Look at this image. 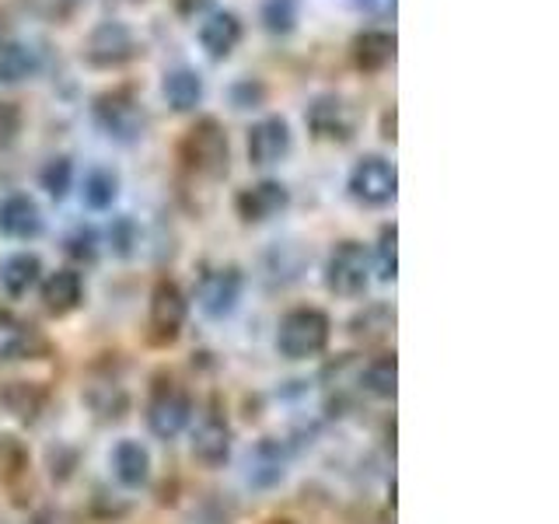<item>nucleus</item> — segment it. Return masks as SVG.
<instances>
[{
  "instance_id": "1",
  "label": "nucleus",
  "mask_w": 559,
  "mask_h": 524,
  "mask_svg": "<svg viewBox=\"0 0 559 524\" xmlns=\"http://www.w3.org/2000/svg\"><path fill=\"white\" fill-rule=\"evenodd\" d=\"M179 157L189 171L203 175V179H221L231 162V144H227V133L221 127V119L214 116H200L179 140Z\"/></svg>"
},
{
  "instance_id": "2",
  "label": "nucleus",
  "mask_w": 559,
  "mask_h": 524,
  "mask_svg": "<svg viewBox=\"0 0 559 524\" xmlns=\"http://www.w3.org/2000/svg\"><path fill=\"white\" fill-rule=\"evenodd\" d=\"M329 332L332 322L329 314L319 308H294L280 319L276 329V349L280 357L287 360H308V357H319L322 349L329 346Z\"/></svg>"
},
{
  "instance_id": "3",
  "label": "nucleus",
  "mask_w": 559,
  "mask_h": 524,
  "mask_svg": "<svg viewBox=\"0 0 559 524\" xmlns=\"http://www.w3.org/2000/svg\"><path fill=\"white\" fill-rule=\"evenodd\" d=\"M371 273H374L371 252H367L360 241L346 238L329 252L325 287H329V294H336V297H360L367 290V284H371Z\"/></svg>"
},
{
  "instance_id": "4",
  "label": "nucleus",
  "mask_w": 559,
  "mask_h": 524,
  "mask_svg": "<svg viewBox=\"0 0 559 524\" xmlns=\"http://www.w3.org/2000/svg\"><path fill=\"white\" fill-rule=\"evenodd\" d=\"M140 57V43L127 22H98L84 39V60L95 70H119Z\"/></svg>"
},
{
  "instance_id": "5",
  "label": "nucleus",
  "mask_w": 559,
  "mask_h": 524,
  "mask_svg": "<svg viewBox=\"0 0 559 524\" xmlns=\"http://www.w3.org/2000/svg\"><path fill=\"white\" fill-rule=\"evenodd\" d=\"M95 112V122L98 127L116 136V140H136L144 133V105H140L136 92L130 84H119V87H109V92H102L92 105Z\"/></svg>"
},
{
  "instance_id": "6",
  "label": "nucleus",
  "mask_w": 559,
  "mask_h": 524,
  "mask_svg": "<svg viewBox=\"0 0 559 524\" xmlns=\"http://www.w3.org/2000/svg\"><path fill=\"white\" fill-rule=\"evenodd\" d=\"M346 189L360 206H389L399 192L395 165L381 154H364L360 162L349 168Z\"/></svg>"
},
{
  "instance_id": "7",
  "label": "nucleus",
  "mask_w": 559,
  "mask_h": 524,
  "mask_svg": "<svg viewBox=\"0 0 559 524\" xmlns=\"http://www.w3.org/2000/svg\"><path fill=\"white\" fill-rule=\"evenodd\" d=\"M186 294L179 290L175 279H157L151 290V314H147V340L154 346H168L182 336L186 325Z\"/></svg>"
},
{
  "instance_id": "8",
  "label": "nucleus",
  "mask_w": 559,
  "mask_h": 524,
  "mask_svg": "<svg viewBox=\"0 0 559 524\" xmlns=\"http://www.w3.org/2000/svg\"><path fill=\"white\" fill-rule=\"evenodd\" d=\"M189 419H192V402H189V395L179 389L175 381H162L154 389V395H151V406H147V427H151V433H157V437H179L186 427H189Z\"/></svg>"
},
{
  "instance_id": "9",
  "label": "nucleus",
  "mask_w": 559,
  "mask_h": 524,
  "mask_svg": "<svg viewBox=\"0 0 559 524\" xmlns=\"http://www.w3.org/2000/svg\"><path fill=\"white\" fill-rule=\"evenodd\" d=\"M308 130L319 140H332V144H349L357 133V116L340 95H319L308 105Z\"/></svg>"
},
{
  "instance_id": "10",
  "label": "nucleus",
  "mask_w": 559,
  "mask_h": 524,
  "mask_svg": "<svg viewBox=\"0 0 559 524\" xmlns=\"http://www.w3.org/2000/svg\"><path fill=\"white\" fill-rule=\"evenodd\" d=\"M249 162L255 168H270V165H280L284 157L294 151V133H290V122L284 116H266L252 122L249 130Z\"/></svg>"
},
{
  "instance_id": "11",
  "label": "nucleus",
  "mask_w": 559,
  "mask_h": 524,
  "mask_svg": "<svg viewBox=\"0 0 559 524\" xmlns=\"http://www.w3.org/2000/svg\"><path fill=\"white\" fill-rule=\"evenodd\" d=\"M290 206V189L284 182H255L249 189H241L235 196V210L245 224H262V221H273L280 217L284 210Z\"/></svg>"
},
{
  "instance_id": "12",
  "label": "nucleus",
  "mask_w": 559,
  "mask_h": 524,
  "mask_svg": "<svg viewBox=\"0 0 559 524\" xmlns=\"http://www.w3.org/2000/svg\"><path fill=\"white\" fill-rule=\"evenodd\" d=\"M241 287H245V276L238 266H224V270H214L203 276L200 284V308L210 319H224V314H231L241 301Z\"/></svg>"
},
{
  "instance_id": "13",
  "label": "nucleus",
  "mask_w": 559,
  "mask_h": 524,
  "mask_svg": "<svg viewBox=\"0 0 559 524\" xmlns=\"http://www.w3.org/2000/svg\"><path fill=\"white\" fill-rule=\"evenodd\" d=\"M43 210L25 192H11L0 200V235H8L14 241H32L43 235Z\"/></svg>"
},
{
  "instance_id": "14",
  "label": "nucleus",
  "mask_w": 559,
  "mask_h": 524,
  "mask_svg": "<svg viewBox=\"0 0 559 524\" xmlns=\"http://www.w3.org/2000/svg\"><path fill=\"white\" fill-rule=\"evenodd\" d=\"M192 454L210 468L224 465L227 454H231V427L217 409H206L200 416L197 430H192Z\"/></svg>"
},
{
  "instance_id": "15",
  "label": "nucleus",
  "mask_w": 559,
  "mask_h": 524,
  "mask_svg": "<svg viewBox=\"0 0 559 524\" xmlns=\"http://www.w3.org/2000/svg\"><path fill=\"white\" fill-rule=\"evenodd\" d=\"M395 35L384 28H367L360 35H354L349 43V57H354V67L360 74H381L384 67H392L395 60Z\"/></svg>"
},
{
  "instance_id": "16",
  "label": "nucleus",
  "mask_w": 559,
  "mask_h": 524,
  "mask_svg": "<svg viewBox=\"0 0 559 524\" xmlns=\"http://www.w3.org/2000/svg\"><path fill=\"white\" fill-rule=\"evenodd\" d=\"M241 17L235 11H217L200 25V46L206 49L210 60H227L241 46Z\"/></svg>"
},
{
  "instance_id": "17",
  "label": "nucleus",
  "mask_w": 559,
  "mask_h": 524,
  "mask_svg": "<svg viewBox=\"0 0 559 524\" xmlns=\"http://www.w3.org/2000/svg\"><path fill=\"white\" fill-rule=\"evenodd\" d=\"M84 301V279L78 270H57L46 276L43 284V308L49 314H57V319H63V314L78 311Z\"/></svg>"
},
{
  "instance_id": "18",
  "label": "nucleus",
  "mask_w": 559,
  "mask_h": 524,
  "mask_svg": "<svg viewBox=\"0 0 559 524\" xmlns=\"http://www.w3.org/2000/svg\"><path fill=\"white\" fill-rule=\"evenodd\" d=\"M43 70V52L28 43L0 46V84H25Z\"/></svg>"
},
{
  "instance_id": "19",
  "label": "nucleus",
  "mask_w": 559,
  "mask_h": 524,
  "mask_svg": "<svg viewBox=\"0 0 559 524\" xmlns=\"http://www.w3.org/2000/svg\"><path fill=\"white\" fill-rule=\"evenodd\" d=\"M162 95L175 112H192L203 102V78L192 67H175L162 81Z\"/></svg>"
},
{
  "instance_id": "20",
  "label": "nucleus",
  "mask_w": 559,
  "mask_h": 524,
  "mask_svg": "<svg viewBox=\"0 0 559 524\" xmlns=\"http://www.w3.org/2000/svg\"><path fill=\"white\" fill-rule=\"evenodd\" d=\"M112 472L127 489L144 486L151 479V451L140 441H119L112 451Z\"/></svg>"
},
{
  "instance_id": "21",
  "label": "nucleus",
  "mask_w": 559,
  "mask_h": 524,
  "mask_svg": "<svg viewBox=\"0 0 559 524\" xmlns=\"http://www.w3.org/2000/svg\"><path fill=\"white\" fill-rule=\"evenodd\" d=\"M43 276V259L35 252H14L11 259H4V266H0V284L11 297H25L35 284H39Z\"/></svg>"
},
{
  "instance_id": "22",
  "label": "nucleus",
  "mask_w": 559,
  "mask_h": 524,
  "mask_svg": "<svg viewBox=\"0 0 559 524\" xmlns=\"http://www.w3.org/2000/svg\"><path fill=\"white\" fill-rule=\"evenodd\" d=\"M0 406H4L11 416L32 424L46 406V392L35 381H8L4 389H0Z\"/></svg>"
},
{
  "instance_id": "23",
  "label": "nucleus",
  "mask_w": 559,
  "mask_h": 524,
  "mask_svg": "<svg viewBox=\"0 0 559 524\" xmlns=\"http://www.w3.org/2000/svg\"><path fill=\"white\" fill-rule=\"evenodd\" d=\"M284 448L273 441H262L252 454H249V479L252 486H273L284 479Z\"/></svg>"
},
{
  "instance_id": "24",
  "label": "nucleus",
  "mask_w": 559,
  "mask_h": 524,
  "mask_svg": "<svg viewBox=\"0 0 559 524\" xmlns=\"http://www.w3.org/2000/svg\"><path fill=\"white\" fill-rule=\"evenodd\" d=\"M395 381H399V360L395 354H381L360 371V384L367 395L374 398H395Z\"/></svg>"
},
{
  "instance_id": "25",
  "label": "nucleus",
  "mask_w": 559,
  "mask_h": 524,
  "mask_svg": "<svg viewBox=\"0 0 559 524\" xmlns=\"http://www.w3.org/2000/svg\"><path fill=\"white\" fill-rule=\"evenodd\" d=\"M81 196L92 210H109L119 196V175L109 168H92L84 175V186H81Z\"/></svg>"
},
{
  "instance_id": "26",
  "label": "nucleus",
  "mask_w": 559,
  "mask_h": 524,
  "mask_svg": "<svg viewBox=\"0 0 559 524\" xmlns=\"http://www.w3.org/2000/svg\"><path fill=\"white\" fill-rule=\"evenodd\" d=\"M32 349V329L11 311H0V360L25 357Z\"/></svg>"
},
{
  "instance_id": "27",
  "label": "nucleus",
  "mask_w": 559,
  "mask_h": 524,
  "mask_svg": "<svg viewBox=\"0 0 559 524\" xmlns=\"http://www.w3.org/2000/svg\"><path fill=\"white\" fill-rule=\"evenodd\" d=\"M392 325H395V314L384 308V305H371L364 314H357V319L349 322V336L364 340V343H374V340L389 336Z\"/></svg>"
},
{
  "instance_id": "28",
  "label": "nucleus",
  "mask_w": 559,
  "mask_h": 524,
  "mask_svg": "<svg viewBox=\"0 0 559 524\" xmlns=\"http://www.w3.org/2000/svg\"><path fill=\"white\" fill-rule=\"evenodd\" d=\"M297 14H301V4L297 0H262V28L273 35H290L297 28Z\"/></svg>"
},
{
  "instance_id": "29",
  "label": "nucleus",
  "mask_w": 559,
  "mask_h": 524,
  "mask_svg": "<svg viewBox=\"0 0 559 524\" xmlns=\"http://www.w3.org/2000/svg\"><path fill=\"white\" fill-rule=\"evenodd\" d=\"M39 182H43V189L49 192L52 200H63L70 192V186H74V162H70L67 154L49 157V162L43 165V171H39Z\"/></svg>"
},
{
  "instance_id": "30",
  "label": "nucleus",
  "mask_w": 559,
  "mask_h": 524,
  "mask_svg": "<svg viewBox=\"0 0 559 524\" xmlns=\"http://www.w3.org/2000/svg\"><path fill=\"white\" fill-rule=\"evenodd\" d=\"M395 241H399V231H395V224H384L381 227V238H378V279H384V284H392V279L399 276V249H395Z\"/></svg>"
},
{
  "instance_id": "31",
  "label": "nucleus",
  "mask_w": 559,
  "mask_h": 524,
  "mask_svg": "<svg viewBox=\"0 0 559 524\" xmlns=\"http://www.w3.org/2000/svg\"><path fill=\"white\" fill-rule=\"evenodd\" d=\"M22 127H25L22 105H17V102H0V151L14 147V140L22 136Z\"/></svg>"
},
{
  "instance_id": "32",
  "label": "nucleus",
  "mask_w": 559,
  "mask_h": 524,
  "mask_svg": "<svg viewBox=\"0 0 559 524\" xmlns=\"http://www.w3.org/2000/svg\"><path fill=\"white\" fill-rule=\"evenodd\" d=\"M231 102H235V109H255V105L266 102V84L245 78L231 87Z\"/></svg>"
},
{
  "instance_id": "33",
  "label": "nucleus",
  "mask_w": 559,
  "mask_h": 524,
  "mask_svg": "<svg viewBox=\"0 0 559 524\" xmlns=\"http://www.w3.org/2000/svg\"><path fill=\"white\" fill-rule=\"evenodd\" d=\"M67 252L92 262V259H95V231H78L74 238L67 241Z\"/></svg>"
},
{
  "instance_id": "34",
  "label": "nucleus",
  "mask_w": 559,
  "mask_h": 524,
  "mask_svg": "<svg viewBox=\"0 0 559 524\" xmlns=\"http://www.w3.org/2000/svg\"><path fill=\"white\" fill-rule=\"evenodd\" d=\"M200 4H203V0H175V8H179V14H197Z\"/></svg>"
},
{
  "instance_id": "35",
  "label": "nucleus",
  "mask_w": 559,
  "mask_h": 524,
  "mask_svg": "<svg viewBox=\"0 0 559 524\" xmlns=\"http://www.w3.org/2000/svg\"><path fill=\"white\" fill-rule=\"evenodd\" d=\"M384 140H395V112H384Z\"/></svg>"
},
{
  "instance_id": "36",
  "label": "nucleus",
  "mask_w": 559,
  "mask_h": 524,
  "mask_svg": "<svg viewBox=\"0 0 559 524\" xmlns=\"http://www.w3.org/2000/svg\"><path fill=\"white\" fill-rule=\"evenodd\" d=\"M4 43H8V14L0 11V46H4Z\"/></svg>"
},
{
  "instance_id": "37",
  "label": "nucleus",
  "mask_w": 559,
  "mask_h": 524,
  "mask_svg": "<svg viewBox=\"0 0 559 524\" xmlns=\"http://www.w3.org/2000/svg\"><path fill=\"white\" fill-rule=\"evenodd\" d=\"M39 524H63L60 517H39Z\"/></svg>"
}]
</instances>
